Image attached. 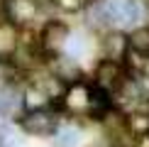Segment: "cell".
<instances>
[{"instance_id":"obj_4","label":"cell","mask_w":149,"mask_h":147,"mask_svg":"<svg viewBox=\"0 0 149 147\" xmlns=\"http://www.w3.org/2000/svg\"><path fill=\"white\" fill-rule=\"evenodd\" d=\"M103 10H105V17L108 22H115V24H134L139 20V5L137 0H108L103 3Z\"/></svg>"},{"instance_id":"obj_3","label":"cell","mask_w":149,"mask_h":147,"mask_svg":"<svg viewBox=\"0 0 149 147\" xmlns=\"http://www.w3.org/2000/svg\"><path fill=\"white\" fill-rule=\"evenodd\" d=\"M125 81H127V74H125V66H122V61L103 59L100 64L95 66V78H93V83H95L98 88L108 91L110 96H113V93H115V91L120 88Z\"/></svg>"},{"instance_id":"obj_11","label":"cell","mask_w":149,"mask_h":147,"mask_svg":"<svg viewBox=\"0 0 149 147\" xmlns=\"http://www.w3.org/2000/svg\"><path fill=\"white\" fill-rule=\"evenodd\" d=\"M127 44H130V52L149 54V24H147V27H137V29H134V32L127 37Z\"/></svg>"},{"instance_id":"obj_9","label":"cell","mask_w":149,"mask_h":147,"mask_svg":"<svg viewBox=\"0 0 149 147\" xmlns=\"http://www.w3.org/2000/svg\"><path fill=\"white\" fill-rule=\"evenodd\" d=\"M17 49V29L10 20L0 22V57L5 54H12Z\"/></svg>"},{"instance_id":"obj_8","label":"cell","mask_w":149,"mask_h":147,"mask_svg":"<svg viewBox=\"0 0 149 147\" xmlns=\"http://www.w3.org/2000/svg\"><path fill=\"white\" fill-rule=\"evenodd\" d=\"M20 106H22V96L15 91V86L3 83L0 86V113L12 115L15 110H20Z\"/></svg>"},{"instance_id":"obj_5","label":"cell","mask_w":149,"mask_h":147,"mask_svg":"<svg viewBox=\"0 0 149 147\" xmlns=\"http://www.w3.org/2000/svg\"><path fill=\"white\" fill-rule=\"evenodd\" d=\"M66 42H69V27L59 20L47 22V27L42 29V42H39L42 49L49 54H59L66 47Z\"/></svg>"},{"instance_id":"obj_14","label":"cell","mask_w":149,"mask_h":147,"mask_svg":"<svg viewBox=\"0 0 149 147\" xmlns=\"http://www.w3.org/2000/svg\"><path fill=\"white\" fill-rule=\"evenodd\" d=\"M56 5L64 12H78V10H83L88 5V0H56Z\"/></svg>"},{"instance_id":"obj_10","label":"cell","mask_w":149,"mask_h":147,"mask_svg":"<svg viewBox=\"0 0 149 147\" xmlns=\"http://www.w3.org/2000/svg\"><path fill=\"white\" fill-rule=\"evenodd\" d=\"M54 76H59L61 81H76L78 78V66L71 57H56L54 61Z\"/></svg>"},{"instance_id":"obj_2","label":"cell","mask_w":149,"mask_h":147,"mask_svg":"<svg viewBox=\"0 0 149 147\" xmlns=\"http://www.w3.org/2000/svg\"><path fill=\"white\" fill-rule=\"evenodd\" d=\"M20 125L27 135H34V137H47V135H54L59 130V118L47 108H37V110H27V113L20 118Z\"/></svg>"},{"instance_id":"obj_1","label":"cell","mask_w":149,"mask_h":147,"mask_svg":"<svg viewBox=\"0 0 149 147\" xmlns=\"http://www.w3.org/2000/svg\"><path fill=\"white\" fill-rule=\"evenodd\" d=\"M91 103H93V83H86L81 78L66 83V91L61 96V106L69 113H73V115L91 113Z\"/></svg>"},{"instance_id":"obj_7","label":"cell","mask_w":149,"mask_h":147,"mask_svg":"<svg viewBox=\"0 0 149 147\" xmlns=\"http://www.w3.org/2000/svg\"><path fill=\"white\" fill-rule=\"evenodd\" d=\"M103 49H105V59H113V61H122L130 52L127 44V37L122 32H113L103 39Z\"/></svg>"},{"instance_id":"obj_6","label":"cell","mask_w":149,"mask_h":147,"mask_svg":"<svg viewBox=\"0 0 149 147\" xmlns=\"http://www.w3.org/2000/svg\"><path fill=\"white\" fill-rule=\"evenodd\" d=\"M5 12L12 24H24L34 20L37 15V0H5Z\"/></svg>"},{"instance_id":"obj_13","label":"cell","mask_w":149,"mask_h":147,"mask_svg":"<svg viewBox=\"0 0 149 147\" xmlns=\"http://www.w3.org/2000/svg\"><path fill=\"white\" fill-rule=\"evenodd\" d=\"M78 130L76 127H66V130H56V145L59 147H76L78 145Z\"/></svg>"},{"instance_id":"obj_12","label":"cell","mask_w":149,"mask_h":147,"mask_svg":"<svg viewBox=\"0 0 149 147\" xmlns=\"http://www.w3.org/2000/svg\"><path fill=\"white\" fill-rule=\"evenodd\" d=\"M127 59H130V69L137 78L142 81H149V54H137V52H127Z\"/></svg>"}]
</instances>
